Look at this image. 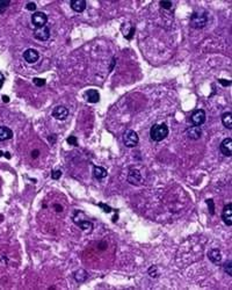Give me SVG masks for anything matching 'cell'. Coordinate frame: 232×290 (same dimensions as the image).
<instances>
[{"instance_id":"1","label":"cell","mask_w":232,"mask_h":290,"mask_svg":"<svg viewBox=\"0 0 232 290\" xmlns=\"http://www.w3.org/2000/svg\"><path fill=\"white\" fill-rule=\"evenodd\" d=\"M168 127L165 123L160 124H153L150 130V137L153 142H161L163 139L168 136Z\"/></svg>"},{"instance_id":"2","label":"cell","mask_w":232,"mask_h":290,"mask_svg":"<svg viewBox=\"0 0 232 290\" xmlns=\"http://www.w3.org/2000/svg\"><path fill=\"white\" fill-rule=\"evenodd\" d=\"M208 23V15L206 12H195L190 17V26L194 29H202Z\"/></svg>"},{"instance_id":"3","label":"cell","mask_w":232,"mask_h":290,"mask_svg":"<svg viewBox=\"0 0 232 290\" xmlns=\"http://www.w3.org/2000/svg\"><path fill=\"white\" fill-rule=\"evenodd\" d=\"M138 142H139V137H138L137 132L133 130H127L123 133V143L127 148H135L137 146Z\"/></svg>"},{"instance_id":"4","label":"cell","mask_w":232,"mask_h":290,"mask_svg":"<svg viewBox=\"0 0 232 290\" xmlns=\"http://www.w3.org/2000/svg\"><path fill=\"white\" fill-rule=\"evenodd\" d=\"M206 111L203 109H197V110L193 111V114L190 115V123L194 127H201L206 122Z\"/></svg>"},{"instance_id":"5","label":"cell","mask_w":232,"mask_h":290,"mask_svg":"<svg viewBox=\"0 0 232 290\" xmlns=\"http://www.w3.org/2000/svg\"><path fill=\"white\" fill-rule=\"evenodd\" d=\"M48 22V16L45 13L43 12H35L32 15V23L36 28H41L44 27Z\"/></svg>"},{"instance_id":"6","label":"cell","mask_w":232,"mask_h":290,"mask_svg":"<svg viewBox=\"0 0 232 290\" xmlns=\"http://www.w3.org/2000/svg\"><path fill=\"white\" fill-rule=\"evenodd\" d=\"M127 180L130 185L139 186L143 182V176L138 169L131 168L130 171H129V173H128V179Z\"/></svg>"},{"instance_id":"7","label":"cell","mask_w":232,"mask_h":290,"mask_svg":"<svg viewBox=\"0 0 232 290\" xmlns=\"http://www.w3.org/2000/svg\"><path fill=\"white\" fill-rule=\"evenodd\" d=\"M34 37L38 40V41H48L50 38V28L47 26L41 27V28H36L34 30Z\"/></svg>"},{"instance_id":"8","label":"cell","mask_w":232,"mask_h":290,"mask_svg":"<svg viewBox=\"0 0 232 290\" xmlns=\"http://www.w3.org/2000/svg\"><path fill=\"white\" fill-rule=\"evenodd\" d=\"M23 58H25V60H26L27 63L34 64L40 59V53L35 49H27L26 51L23 52Z\"/></svg>"},{"instance_id":"9","label":"cell","mask_w":232,"mask_h":290,"mask_svg":"<svg viewBox=\"0 0 232 290\" xmlns=\"http://www.w3.org/2000/svg\"><path fill=\"white\" fill-rule=\"evenodd\" d=\"M219 151L222 152L223 156L225 157H231L232 154V139L230 137L225 138L219 145Z\"/></svg>"},{"instance_id":"10","label":"cell","mask_w":232,"mask_h":290,"mask_svg":"<svg viewBox=\"0 0 232 290\" xmlns=\"http://www.w3.org/2000/svg\"><path fill=\"white\" fill-rule=\"evenodd\" d=\"M52 116L56 120L63 121V120H65V118L69 116V110H68V108L64 107V106H57L52 110Z\"/></svg>"},{"instance_id":"11","label":"cell","mask_w":232,"mask_h":290,"mask_svg":"<svg viewBox=\"0 0 232 290\" xmlns=\"http://www.w3.org/2000/svg\"><path fill=\"white\" fill-rule=\"evenodd\" d=\"M222 219L223 222L226 224L227 226H231L232 225V206L231 203H229L224 207L223 209V212H222Z\"/></svg>"},{"instance_id":"12","label":"cell","mask_w":232,"mask_h":290,"mask_svg":"<svg viewBox=\"0 0 232 290\" xmlns=\"http://www.w3.org/2000/svg\"><path fill=\"white\" fill-rule=\"evenodd\" d=\"M186 135H187V137L189 138V139H191V141H197V139H200V137L202 136V130L200 129V127H190L187 129V131H186Z\"/></svg>"},{"instance_id":"13","label":"cell","mask_w":232,"mask_h":290,"mask_svg":"<svg viewBox=\"0 0 232 290\" xmlns=\"http://www.w3.org/2000/svg\"><path fill=\"white\" fill-rule=\"evenodd\" d=\"M208 258H209V260H210L212 264H215V265L221 264V261H222L221 251H219L218 248H212V249L209 251V253H208Z\"/></svg>"},{"instance_id":"14","label":"cell","mask_w":232,"mask_h":290,"mask_svg":"<svg viewBox=\"0 0 232 290\" xmlns=\"http://www.w3.org/2000/svg\"><path fill=\"white\" fill-rule=\"evenodd\" d=\"M85 98L90 103H98L100 101V93L96 90H88L85 93Z\"/></svg>"},{"instance_id":"15","label":"cell","mask_w":232,"mask_h":290,"mask_svg":"<svg viewBox=\"0 0 232 290\" xmlns=\"http://www.w3.org/2000/svg\"><path fill=\"white\" fill-rule=\"evenodd\" d=\"M71 8L77 13H81L86 10V1L85 0H72L71 1Z\"/></svg>"},{"instance_id":"16","label":"cell","mask_w":232,"mask_h":290,"mask_svg":"<svg viewBox=\"0 0 232 290\" xmlns=\"http://www.w3.org/2000/svg\"><path fill=\"white\" fill-rule=\"evenodd\" d=\"M13 137V131L12 129H10L8 127H0V142H4V141H8Z\"/></svg>"},{"instance_id":"17","label":"cell","mask_w":232,"mask_h":290,"mask_svg":"<svg viewBox=\"0 0 232 290\" xmlns=\"http://www.w3.org/2000/svg\"><path fill=\"white\" fill-rule=\"evenodd\" d=\"M93 175H94L95 179L98 180H102L107 176V169L102 166H94V169H93Z\"/></svg>"},{"instance_id":"18","label":"cell","mask_w":232,"mask_h":290,"mask_svg":"<svg viewBox=\"0 0 232 290\" xmlns=\"http://www.w3.org/2000/svg\"><path fill=\"white\" fill-rule=\"evenodd\" d=\"M222 123H223V126L226 128V129L231 130L232 129V114H231V111H226V113H224V114L222 115Z\"/></svg>"},{"instance_id":"19","label":"cell","mask_w":232,"mask_h":290,"mask_svg":"<svg viewBox=\"0 0 232 290\" xmlns=\"http://www.w3.org/2000/svg\"><path fill=\"white\" fill-rule=\"evenodd\" d=\"M74 222H75V224H77L81 230L88 232V233L93 230V224H92L90 221H77V219H74Z\"/></svg>"},{"instance_id":"20","label":"cell","mask_w":232,"mask_h":290,"mask_svg":"<svg viewBox=\"0 0 232 290\" xmlns=\"http://www.w3.org/2000/svg\"><path fill=\"white\" fill-rule=\"evenodd\" d=\"M73 276H74V279H75L77 282H84V281L87 280L88 274H87V272L84 270V269H79V270H77V272L74 273Z\"/></svg>"},{"instance_id":"21","label":"cell","mask_w":232,"mask_h":290,"mask_svg":"<svg viewBox=\"0 0 232 290\" xmlns=\"http://www.w3.org/2000/svg\"><path fill=\"white\" fill-rule=\"evenodd\" d=\"M11 1L10 0H0V14H2L7 10V7L10 6Z\"/></svg>"},{"instance_id":"22","label":"cell","mask_w":232,"mask_h":290,"mask_svg":"<svg viewBox=\"0 0 232 290\" xmlns=\"http://www.w3.org/2000/svg\"><path fill=\"white\" fill-rule=\"evenodd\" d=\"M148 273L151 277H157L158 276V268H157V266H151L149 268Z\"/></svg>"},{"instance_id":"23","label":"cell","mask_w":232,"mask_h":290,"mask_svg":"<svg viewBox=\"0 0 232 290\" xmlns=\"http://www.w3.org/2000/svg\"><path fill=\"white\" fill-rule=\"evenodd\" d=\"M33 83H34L35 86H37V87H43L47 81H45V79H42V78H34V79H33Z\"/></svg>"},{"instance_id":"24","label":"cell","mask_w":232,"mask_h":290,"mask_svg":"<svg viewBox=\"0 0 232 290\" xmlns=\"http://www.w3.org/2000/svg\"><path fill=\"white\" fill-rule=\"evenodd\" d=\"M207 204H208V208H209V212H210V215H215V206H214V201L211 200V199H209V200H207Z\"/></svg>"},{"instance_id":"25","label":"cell","mask_w":232,"mask_h":290,"mask_svg":"<svg viewBox=\"0 0 232 290\" xmlns=\"http://www.w3.org/2000/svg\"><path fill=\"white\" fill-rule=\"evenodd\" d=\"M60 176H62V171L60 169H53L51 172V178L53 180H58Z\"/></svg>"},{"instance_id":"26","label":"cell","mask_w":232,"mask_h":290,"mask_svg":"<svg viewBox=\"0 0 232 290\" xmlns=\"http://www.w3.org/2000/svg\"><path fill=\"white\" fill-rule=\"evenodd\" d=\"M159 4L164 10H171L172 8V2L171 1H160Z\"/></svg>"},{"instance_id":"27","label":"cell","mask_w":232,"mask_h":290,"mask_svg":"<svg viewBox=\"0 0 232 290\" xmlns=\"http://www.w3.org/2000/svg\"><path fill=\"white\" fill-rule=\"evenodd\" d=\"M68 143H69L70 145L77 146V145H78V141H77V137H74V136H70V137L68 138Z\"/></svg>"},{"instance_id":"28","label":"cell","mask_w":232,"mask_h":290,"mask_svg":"<svg viewBox=\"0 0 232 290\" xmlns=\"http://www.w3.org/2000/svg\"><path fill=\"white\" fill-rule=\"evenodd\" d=\"M26 10H28V11H30V12L36 11V4H35V2H28L26 5Z\"/></svg>"},{"instance_id":"29","label":"cell","mask_w":232,"mask_h":290,"mask_svg":"<svg viewBox=\"0 0 232 290\" xmlns=\"http://www.w3.org/2000/svg\"><path fill=\"white\" fill-rule=\"evenodd\" d=\"M224 270H225V273H227V274L231 276L232 273H231V261H227L226 264L224 265Z\"/></svg>"},{"instance_id":"30","label":"cell","mask_w":232,"mask_h":290,"mask_svg":"<svg viewBox=\"0 0 232 290\" xmlns=\"http://www.w3.org/2000/svg\"><path fill=\"white\" fill-rule=\"evenodd\" d=\"M99 207H101V208H102V209H103V210H105L106 212H110V211L113 210L110 207H109V206H106V204H103V203H99Z\"/></svg>"},{"instance_id":"31","label":"cell","mask_w":232,"mask_h":290,"mask_svg":"<svg viewBox=\"0 0 232 290\" xmlns=\"http://www.w3.org/2000/svg\"><path fill=\"white\" fill-rule=\"evenodd\" d=\"M218 83H221L224 87H227V86H230L231 85V81L230 80H224V79H218Z\"/></svg>"},{"instance_id":"32","label":"cell","mask_w":232,"mask_h":290,"mask_svg":"<svg viewBox=\"0 0 232 290\" xmlns=\"http://www.w3.org/2000/svg\"><path fill=\"white\" fill-rule=\"evenodd\" d=\"M4 81H5V77H4V74L0 72V90H1L2 86H4Z\"/></svg>"},{"instance_id":"33","label":"cell","mask_w":232,"mask_h":290,"mask_svg":"<svg viewBox=\"0 0 232 290\" xmlns=\"http://www.w3.org/2000/svg\"><path fill=\"white\" fill-rule=\"evenodd\" d=\"M38 154H40L38 150H34V151L32 152V157H33V158H37V157H38Z\"/></svg>"},{"instance_id":"34","label":"cell","mask_w":232,"mask_h":290,"mask_svg":"<svg viewBox=\"0 0 232 290\" xmlns=\"http://www.w3.org/2000/svg\"><path fill=\"white\" fill-rule=\"evenodd\" d=\"M2 101L7 103V102H10V98H8L7 95H2Z\"/></svg>"},{"instance_id":"35","label":"cell","mask_w":232,"mask_h":290,"mask_svg":"<svg viewBox=\"0 0 232 290\" xmlns=\"http://www.w3.org/2000/svg\"><path fill=\"white\" fill-rule=\"evenodd\" d=\"M55 208H56V210H57V211H62V210H63V208H62L60 206H58V204H56V206H55Z\"/></svg>"},{"instance_id":"36","label":"cell","mask_w":232,"mask_h":290,"mask_svg":"<svg viewBox=\"0 0 232 290\" xmlns=\"http://www.w3.org/2000/svg\"><path fill=\"white\" fill-rule=\"evenodd\" d=\"M1 156H5V152H4V151H0V157H1Z\"/></svg>"}]
</instances>
